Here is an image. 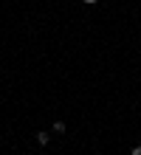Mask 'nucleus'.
Here are the masks:
<instances>
[{
    "label": "nucleus",
    "mask_w": 141,
    "mask_h": 155,
    "mask_svg": "<svg viewBox=\"0 0 141 155\" xmlns=\"http://www.w3.org/2000/svg\"><path fill=\"white\" fill-rule=\"evenodd\" d=\"M48 141H51V135L45 133V130H40V133H37V144H40V147H48Z\"/></svg>",
    "instance_id": "1"
},
{
    "label": "nucleus",
    "mask_w": 141,
    "mask_h": 155,
    "mask_svg": "<svg viewBox=\"0 0 141 155\" xmlns=\"http://www.w3.org/2000/svg\"><path fill=\"white\" fill-rule=\"evenodd\" d=\"M130 155H141V144H138V147H136L133 152H130Z\"/></svg>",
    "instance_id": "2"
},
{
    "label": "nucleus",
    "mask_w": 141,
    "mask_h": 155,
    "mask_svg": "<svg viewBox=\"0 0 141 155\" xmlns=\"http://www.w3.org/2000/svg\"><path fill=\"white\" fill-rule=\"evenodd\" d=\"M85 3H90V6H93V3H99V0H85Z\"/></svg>",
    "instance_id": "3"
}]
</instances>
